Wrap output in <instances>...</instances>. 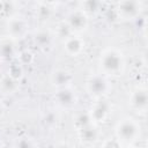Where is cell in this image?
I'll use <instances>...</instances> for the list:
<instances>
[{
    "instance_id": "obj_27",
    "label": "cell",
    "mask_w": 148,
    "mask_h": 148,
    "mask_svg": "<svg viewBox=\"0 0 148 148\" xmlns=\"http://www.w3.org/2000/svg\"><path fill=\"white\" fill-rule=\"evenodd\" d=\"M3 111H5V106H3V103H2V101L0 99V117L2 116Z\"/></svg>"
},
{
    "instance_id": "obj_7",
    "label": "cell",
    "mask_w": 148,
    "mask_h": 148,
    "mask_svg": "<svg viewBox=\"0 0 148 148\" xmlns=\"http://www.w3.org/2000/svg\"><path fill=\"white\" fill-rule=\"evenodd\" d=\"M66 23L68 24V27L71 28L72 32L75 34H80L83 32L89 24V16L80 8H75L72 9L65 17Z\"/></svg>"
},
{
    "instance_id": "obj_28",
    "label": "cell",
    "mask_w": 148,
    "mask_h": 148,
    "mask_svg": "<svg viewBox=\"0 0 148 148\" xmlns=\"http://www.w3.org/2000/svg\"><path fill=\"white\" fill-rule=\"evenodd\" d=\"M121 148H138V147H135V146L131 145V146H121Z\"/></svg>"
},
{
    "instance_id": "obj_24",
    "label": "cell",
    "mask_w": 148,
    "mask_h": 148,
    "mask_svg": "<svg viewBox=\"0 0 148 148\" xmlns=\"http://www.w3.org/2000/svg\"><path fill=\"white\" fill-rule=\"evenodd\" d=\"M22 66L17 62V64H13L12 66H10V68H9V72H8V74H10L13 77H15V79H20L21 77V75H22Z\"/></svg>"
},
{
    "instance_id": "obj_8",
    "label": "cell",
    "mask_w": 148,
    "mask_h": 148,
    "mask_svg": "<svg viewBox=\"0 0 148 148\" xmlns=\"http://www.w3.org/2000/svg\"><path fill=\"white\" fill-rule=\"evenodd\" d=\"M111 111H112V105L109 101H105V99H96V102H94L90 106V109L88 110L89 114H90V118H91V121L96 125L98 124H102V123H105L110 114H111Z\"/></svg>"
},
{
    "instance_id": "obj_12",
    "label": "cell",
    "mask_w": 148,
    "mask_h": 148,
    "mask_svg": "<svg viewBox=\"0 0 148 148\" xmlns=\"http://www.w3.org/2000/svg\"><path fill=\"white\" fill-rule=\"evenodd\" d=\"M18 50L16 46V40L5 36L0 38V59L3 61H8L17 57Z\"/></svg>"
},
{
    "instance_id": "obj_6",
    "label": "cell",
    "mask_w": 148,
    "mask_h": 148,
    "mask_svg": "<svg viewBox=\"0 0 148 148\" xmlns=\"http://www.w3.org/2000/svg\"><path fill=\"white\" fill-rule=\"evenodd\" d=\"M128 105L135 112L145 114L148 109V89L145 84L136 86L128 96Z\"/></svg>"
},
{
    "instance_id": "obj_22",
    "label": "cell",
    "mask_w": 148,
    "mask_h": 148,
    "mask_svg": "<svg viewBox=\"0 0 148 148\" xmlns=\"http://www.w3.org/2000/svg\"><path fill=\"white\" fill-rule=\"evenodd\" d=\"M17 60H18V64L21 66H23V65H31L34 62V60H35V53L31 50H29V49L22 50L17 54Z\"/></svg>"
},
{
    "instance_id": "obj_15",
    "label": "cell",
    "mask_w": 148,
    "mask_h": 148,
    "mask_svg": "<svg viewBox=\"0 0 148 148\" xmlns=\"http://www.w3.org/2000/svg\"><path fill=\"white\" fill-rule=\"evenodd\" d=\"M20 89V80L5 73L0 76V91L5 95H13Z\"/></svg>"
},
{
    "instance_id": "obj_18",
    "label": "cell",
    "mask_w": 148,
    "mask_h": 148,
    "mask_svg": "<svg viewBox=\"0 0 148 148\" xmlns=\"http://www.w3.org/2000/svg\"><path fill=\"white\" fill-rule=\"evenodd\" d=\"M79 6H80L79 7L80 9H82L88 16H90V15H96L97 13H99L103 7V3L97 0H88V1L80 2Z\"/></svg>"
},
{
    "instance_id": "obj_1",
    "label": "cell",
    "mask_w": 148,
    "mask_h": 148,
    "mask_svg": "<svg viewBox=\"0 0 148 148\" xmlns=\"http://www.w3.org/2000/svg\"><path fill=\"white\" fill-rule=\"evenodd\" d=\"M98 68L99 73L108 77L123 75L126 68V59L123 51L112 46L104 49L98 57Z\"/></svg>"
},
{
    "instance_id": "obj_14",
    "label": "cell",
    "mask_w": 148,
    "mask_h": 148,
    "mask_svg": "<svg viewBox=\"0 0 148 148\" xmlns=\"http://www.w3.org/2000/svg\"><path fill=\"white\" fill-rule=\"evenodd\" d=\"M65 52L71 57H77L83 52L84 40L77 35H72L65 40H62Z\"/></svg>"
},
{
    "instance_id": "obj_2",
    "label": "cell",
    "mask_w": 148,
    "mask_h": 148,
    "mask_svg": "<svg viewBox=\"0 0 148 148\" xmlns=\"http://www.w3.org/2000/svg\"><path fill=\"white\" fill-rule=\"evenodd\" d=\"M142 134V127L139 120L133 117L126 116L117 121L114 125V136L116 140L121 146L134 145Z\"/></svg>"
},
{
    "instance_id": "obj_9",
    "label": "cell",
    "mask_w": 148,
    "mask_h": 148,
    "mask_svg": "<svg viewBox=\"0 0 148 148\" xmlns=\"http://www.w3.org/2000/svg\"><path fill=\"white\" fill-rule=\"evenodd\" d=\"M53 99L56 104L61 109H73L79 101V96L75 89L72 87L57 89L56 94L53 95Z\"/></svg>"
},
{
    "instance_id": "obj_23",
    "label": "cell",
    "mask_w": 148,
    "mask_h": 148,
    "mask_svg": "<svg viewBox=\"0 0 148 148\" xmlns=\"http://www.w3.org/2000/svg\"><path fill=\"white\" fill-rule=\"evenodd\" d=\"M13 148H37L34 139L29 136H20L15 140Z\"/></svg>"
},
{
    "instance_id": "obj_3",
    "label": "cell",
    "mask_w": 148,
    "mask_h": 148,
    "mask_svg": "<svg viewBox=\"0 0 148 148\" xmlns=\"http://www.w3.org/2000/svg\"><path fill=\"white\" fill-rule=\"evenodd\" d=\"M112 89L111 82L108 76L102 73H95L88 76L86 81V90L89 96L95 99H102L105 97Z\"/></svg>"
},
{
    "instance_id": "obj_26",
    "label": "cell",
    "mask_w": 148,
    "mask_h": 148,
    "mask_svg": "<svg viewBox=\"0 0 148 148\" xmlns=\"http://www.w3.org/2000/svg\"><path fill=\"white\" fill-rule=\"evenodd\" d=\"M53 148H73V147L71 143H68L66 141H59L53 146Z\"/></svg>"
},
{
    "instance_id": "obj_29",
    "label": "cell",
    "mask_w": 148,
    "mask_h": 148,
    "mask_svg": "<svg viewBox=\"0 0 148 148\" xmlns=\"http://www.w3.org/2000/svg\"><path fill=\"white\" fill-rule=\"evenodd\" d=\"M0 148H2V145H1V142H0Z\"/></svg>"
},
{
    "instance_id": "obj_19",
    "label": "cell",
    "mask_w": 148,
    "mask_h": 148,
    "mask_svg": "<svg viewBox=\"0 0 148 148\" xmlns=\"http://www.w3.org/2000/svg\"><path fill=\"white\" fill-rule=\"evenodd\" d=\"M60 121V116L56 110H47L43 114V124L47 127H57Z\"/></svg>"
},
{
    "instance_id": "obj_10",
    "label": "cell",
    "mask_w": 148,
    "mask_h": 148,
    "mask_svg": "<svg viewBox=\"0 0 148 148\" xmlns=\"http://www.w3.org/2000/svg\"><path fill=\"white\" fill-rule=\"evenodd\" d=\"M54 34L45 28V27H39V28H36L32 32V42L34 44L40 49V50H44V51H49L53 43H54Z\"/></svg>"
},
{
    "instance_id": "obj_20",
    "label": "cell",
    "mask_w": 148,
    "mask_h": 148,
    "mask_svg": "<svg viewBox=\"0 0 148 148\" xmlns=\"http://www.w3.org/2000/svg\"><path fill=\"white\" fill-rule=\"evenodd\" d=\"M17 3L14 1H0V16H3L6 18L15 15Z\"/></svg>"
},
{
    "instance_id": "obj_25",
    "label": "cell",
    "mask_w": 148,
    "mask_h": 148,
    "mask_svg": "<svg viewBox=\"0 0 148 148\" xmlns=\"http://www.w3.org/2000/svg\"><path fill=\"white\" fill-rule=\"evenodd\" d=\"M101 148H121V145L116 139H108L103 141Z\"/></svg>"
},
{
    "instance_id": "obj_16",
    "label": "cell",
    "mask_w": 148,
    "mask_h": 148,
    "mask_svg": "<svg viewBox=\"0 0 148 148\" xmlns=\"http://www.w3.org/2000/svg\"><path fill=\"white\" fill-rule=\"evenodd\" d=\"M91 118H90V114L88 112V110H80L77 112H75L74 117H73V125H74V128L76 131L86 127L87 125L91 124Z\"/></svg>"
},
{
    "instance_id": "obj_4",
    "label": "cell",
    "mask_w": 148,
    "mask_h": 148,
    "mask_svg": "<svg viewBox=\"0 0 148 148\" xmlns=\"http://www.w3.org/2000/svg\"><path fill=\"white\" fill-rule=\"evenodd\" d=\"M143 10V3L138 0H123L114 5L113 12L117 18L123 21H132L139 18Z\"/></svg>"
},
{
    "instance_id": "obj_5",
    "label": "cell",
    "mask_w": 148,
    "mask_h": 148,
    "mask_svg": "<svg viewBox=\"0 0 148 148\" xmlns=\"http://www.w3.org/2000/svg\"><path fill=\"white\" fill-rule=\"evenodd\" d=\"M28 28H29L28 21L18 14H15V15L6 18L7 36L15 40L24 38L25 35L28 34Z\"/></svg>"
},
{
    "instance_id": "obj_21",
    "label": "cell",
    "mask_w": 148,
    "mask_h": 148,
    "mask_svg": "<svg viewBox=\"0 0 148 148\" xmlns=\"http://www.w3.org/2000/svg\"><path fill=\"white\" fill-rule=\"evenodd\" d=\"M74 35L71 30V28L68 27V24L66 23L65 20H62L61 22H59L56 27V31H54V36L57 37H60L62 40H65L66 38H68L69 36Z\"/></svg>"
},
{
    "instance_id": "obj_11",
    "label": "cell",
    "mask_w": 148,
    "mask_h": 148,
    "mask_svg": "<svg viewBox=\"0 0 148 148\" xmlns=\"http://www.w3.org/2000/svg\"><path fill=\"white\" fill-rule=\"evenodd\" d=\"M73 80L74 75L67 68H54L50 74V82L56 89L72 87Z\"/></svg>"
},
{
    "instance_id": "obj_13",
    "label": "cell",
    "mask_w": 148,
    "mask_h": 148,
    "mask_svg": "<svg viewBox=\"0 0 148 148\" xmlns=\"http://www.w3.org/2000/svg\"><path fill=\"white\" fill-rule=\"evenodd\" d=\"M76 132L79 134L80 140L86 145L96 143L101 139V135H102V132H101L98 125H96L94 123L87 125L86 127H83V128H81V130H79Z\"/></svg>"
},
{
    "instance_id": "obj_17",
    "label": "cell",
    "mask_w": 148,
    "mask_h": 148,
    "mask_svg": "<svg viewBox=\"0 0 148 148\" xmlns=\"http://www.w3.org/2000/svg\"><path fill=\"white\" fill-rule=\"evenodd\" d=\"M53 15V7L51 2H38L36 8V16L39 21L44 22L52 17Z\"/></svg>"
}]
</instances>
